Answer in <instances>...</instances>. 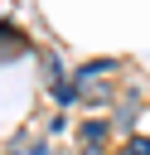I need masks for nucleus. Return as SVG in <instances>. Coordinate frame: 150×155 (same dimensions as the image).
<instances>
[{
    "instance_id": "f257e3e1",
    "label": "nucleus",
    "mask_w": 150,
    "mask_h": 155,
    "mask_svg": "<svg viewBox=\"0 0 150 155\" xmlns=\"http://www.w3.org/2000/svg\"><path fill=\"white\" fill-rule=\"evenodd\" d=\"M135 111H140V97H135V92H126V97H121V111H116V126H135V121H131Z\"/></svg>"
},
{
    "instance_id": "7ed1b4c3",
    "label": "nucleus",
    "mask_w": 150,
    "mask_h": 155,
    "mask_svg": "<svg viewBox=\"0 0 150 155\" xmlns=\"http://www.w3.org/2000/svg\"><path fill=\"white\" fill-rule=\"evenodd\" d=\"M121 155H150V140H145V136H135V140H126V150H121Z\"/></svg>"
},
{
    "instance_id": "f03ea898",
    "label": "nucleus",
    "mask_w": 150,
    "mask_h": 155,
    "mask_svg": "<svg viewBox=\"0 0 150 155\" xmlns=\"http://www.w3.org/2000/svg\"><path fill=\"white\" fill-rule=\"evenodd\" d=\"M106 131H111V121H87V126H82V140H87V145H102Z\"/></svg>"
}]
</instances>
